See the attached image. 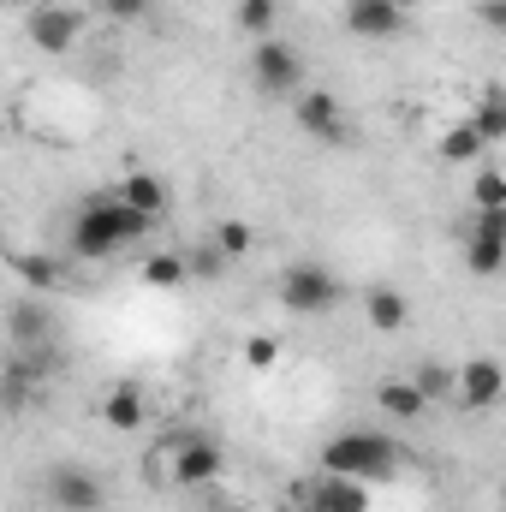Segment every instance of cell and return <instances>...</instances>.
Segmentation results:
<instances>
[{"label":"cell","mask_w":506,"mask_h":512,"mask_svg":"<svg viewBox=\"0 0 506 512\" xmlns=\"http://www.w3.org/2000/svg\"><path fill=\"white\" fill-rule=\"evenodd\" d=\"M316 465L328 477H352V483H387L399 471V441L381 435V429H340L316 447Z\"/></svg>","instance_id":"6da1fadb"},{"label":"cell","mask_w":506,"mask_h":512,"mask_svg":"<svg viewBox=\"0 0 506 512\" xmlns=\"http://www.w3.org/2000/svg\"><path fill=\"white\" fill-rule=\"evenodd\" d=\"M137 239H149V221L131 215L120 197H90L72 221V256H84V262H108Z\"/></svg>","instance_id":"7a4b0ae2"},{"label":"cell","mask_w":506,"mask_h":512,"mask_svg":"<svg viewBox=\"0 0 506 512\" xmlns=\"http://www.w3.org/2000/svg\"><path fill=\"white\" fill-rule=\"evenodd\" d=\"M274 298H280V310H292V316H328V310H340L346 286H340V274H334L328 262L298 256V262H286V268H280Z\"/></svg>","instance_id":"3957f363"},{"label":"cell","mask_w":506,"mask_h":512,"mask_svg":"<svg viewBox=\"0 0 506 512\" xmlns=\"http://www.w3.org/2000/svg\"><path fill=\"white\" fill-rule=\"evenodd\" d=\"M161 453H167V477H173V489H215V483L227 477V447L209 441V435L179 429V435L161 441Z\"/></svg>","instance_id":"277c9868"},{"label":"cell","mask_w":506,"mask_h":512,"mask_svg":"<svg viewBox=\"0 0 506 512\" xmlns=\"http://www.w3.org/2000/svg\"><path fill=\"white\" fill-rule=\"evenodd\" d=\"M24 36H30L36 54H72L78 36H84V6H72V0L30 6V12H24Z\"/></svg>","instance_id":"5b68a950"},{"label":"cell","mask_w":506,"mask_h":512,"mask_svg":"<svg viewBox=\"0 0 506 512\" xmlns=\"http://www.w3.org/2000/svg\"><path fill=\"white\" fill-rule=\"evenodd\" d=\"M251 84L262 90V96H298V90H304V54H298L292 42H280V36L256 42Z\"/></svg>","instance_id":"8992f818"},{"label":"cell","mask_w":506,"mask_h":512,"mask_svg":"<svg viewBox=\"0 0 506 512\" xmlns=\"http://www.w3.org/2000/svg\"><path fill=\"white\" fill-rule=\"evenodd\" d=\"M42 495H48L54 512H102L108 507V483L90 465H54L48 483H42Z\"/></svg>","instance_id":"52a82bcc"},{"label":"cell","mask_w":506,"mask_h":512,"mask_svg":"<svg viewBox=\"0 0 506 512\" xmlns=\"http://www.w3.org/2000/svg\"><path fill=\"white\" fill-rule=\"evenodd\" d=\"M501 393H506V376H501L495 358H465V364L453 370V393H447V399H453L459 411H495Z\"/></svg>","instance_id":"ba28073f"},{"label":"cell","mask_w":506,"mask_h":512,"mask_svg":"<svg viewBox=\"0 0 506 512\" xmlns=\"http://www.w3.org/2000/svg\"><path fill=\"white\" fill-rule=\"evenodd\" d=\"M54 334H60V322H54L48 298L24 292V298L6 310V340H12V352H48V346H54Z\"/></svg>","instance_id":"9c48e42d"},{"label":"cell","mask_w":506,"mask_h":512,"mask_svg":"<svg viewBox=\"0 0 506 512\" xmlns=\"http://www.w3.org/2000/svg\"><path fill=\"white\" fill-rule=\"evenodd\" d=\"M292 120H298L304 137H316V143H346V137H352V120H346L340 96H328V90H298Z\"/></svg>","instance_id":"30bf717a"},{"label":"cell","mask_w":506,"mask_h":512,"mask_svg":"<svg viewBox=\"0 0 506 512\" xmlns=\"http://www.w3.org/2000/svg\"><path fill=\"white\" fill-rule=\"evenodd\" d=\"M346 30L364 42H393L405 30V6L399 0H346Z\"/></svg>","instance_id":"8fae6325"},{"label":"cell","mask_w":506,"mask_h":512,"mask_svg":"<svg viewBox=\"0 0 506 512\" xmlns=\"http://www.w3.org/2000/svg\"><path fill=\"white\" fill-rule=\"evenodd\" d=\"M304 512H370V483H352V477H316L304 489Z\"/></svg>","instance_id":"7c38bea8"},{"label":"cell","mask_w":506,"mask_h":512,"mask_svg":"<svg viewBox=\"0 0 506 512\" xmlns=\"http://www.w3.org/2000/svg\"><path fill=\"white\" fill-rule=\"evenodd\" d=\"M114 197L126 203L131 215H143L149 227H155V221L167 215V203H173V191H167V179H155L149 167H131L126 179H120V191H114Z\"/></svg>","instance_id":"4fadbf2b"},{"label":"cell","mask_w":506,"mask_h":512,"mask_svg":"<svg viewBox=\"0 0 506 512\" xmlns=\"http://www.w3.org/2000/svg\"><path fill=\"white\" fill-rule=\"evenodd\" d=\"M12 274H18V286L24 292H36V298H48V292H60L66 286V262L48 251H18L12 256Z\"/></svg>","instance_id":"5bb4252c"},{"label":"cell","mask_w":506,"mask_h":512,"mask_svg":"<svg viewBox=\"0 0 506 512\" xmlns=\"http://www.w3.org/2000/svg\"><path fill=\"white\" fill-rule=\"evenodd\" d=\"M364 322H370L376 334L411 328V298H405L399 286H370V292H364Z\"/></svg>","instance_id":"9a60e30c"},{"label":"cell","mask_w":506,"mask_h":512,"mask_svg":"<svg viewBox=\"0 0 506 512\" xmlns=\"http://www.w3.org/2000/svg\"><path fill=\"white\" fill-rule=\"evenodd\" d=\"M143 387L137 382H120V387H108V399H102V423L108 429H120V435H131V429H143Z\"/></svg>","instance_id":"2e32d148"},{"label":"cell","mask_w":506,"mask_h":512,"mask_svg":"<svg viewBox=\"0 0 506 512\" xmlns=\"http://www.w3.org/2000/svg\"><path fill=\"white\" fill-rule=\"evenodd\" d=\"M501 262H506V233H477V227L465 233V268H471V274L495 280Z\"/></svg>","instance_id":"e0dca14e"},{"label":"cell","mask_w":506,"mask_h":512,"mask_svg":"<svg viewBox=\"0 0 506 512\" xmlns=\"http://www.w3.org/2000/svg\"><path fill=\"white\" fill-rule=\"evenodd\" d=\"M376 405L387 411V417H399V423H417V417L429 411V399L411 387V376H399V382H381V387H376Z\"/></svg>","instance_id":"ac0fdd59"},{"label":"cell","mask_w":506,"mask_h":512,"mask_svg":"<svg viewBox=\"0 0 506 512\" xmlns=\"http://www.w3.org/2000/svg\"><path fill=\"white\" fill-rule=\"evenodd\" d=\"M191 280V268H185V251H161L143 262V286H155V292H179Z\"/></svg>","instance_id":"d6986e66"},{"label":"cell","mask_w":506,"mask_h":512,"mask_svg":"<svg viewBox=\"0 0 506 512\" xmlns=\"http://www.w3.org/2000/svg\"><path fill=\"white\" fill-rule=\"evenodd\" d=\"M465 126H471L483 143H489V149H495V143L506 137V96H501V90H489V96L471 108V120H465Z\"/></svg>","instance_id":"ffe728a7"},{"label":"cell","mask_w":506,"mask_h":512,"mask_svg":"<svg viewBox=\"0 0 506 512\" xmlns=\"http://www.w3.org/2000/svg\"><path fill=\"white\" fill-rule=\"evenodd\" d=\"M233 18H239V30H245V36L268 42V36H274V24H280V0H239V6H233Z\"/></svg>","instance_id":"44dd1931"},{"label":"cell","mask_w":506,"mask_h":512,"mask_svg":"<svg viewBox=\"0 0 506 512\" xmlns=\"http://www.w3.org/2000/svg\"><path fill=\"white\" fill-rule=\"evenodd\" d=\"M483 149H489V143H483L477 131L465 126V120H459V126H453L447 137H441V161H453V167H459V161H477Z\"/></svg>","instance_id":"7402d4cb"},{"label":"cell","mask_w":506,"mask_h":512,"mask_svg":"<svg viewBox=\"0 0 506 512\" xmlns=\"http://www.w3.org/2000/svg\"><path fill=\"white\" fill-rule=\"evenodd\" d=\"M251 245H256V233L245 227V221H221V227H215V251L227 256V262L251 256Z\"/></svg>","instance_id":"603a6c76"},{"label":"cell","mask_w":506,"mask_h":512,"mask_svg":"<svg viewBox=\"0 0 506 512\" xmlns=\"http://www.w3.org/2000/svg\"><path fill=\"white\" fill-rule=\"evenodd\" d=\"M411 387H417L423 399H447V393H453V370H441V364H417V370H411Z\"/></svg>","instance_id":"cb8c5ba5"},{"label":"cell","mask_w":506,"mask_h":512,"mask_svg":"<svg viewBox=\"0 0 506 512\" xmlns=\"http://www.w3.org/2000/svg\"><path fill=\"white\" fill-rule=\"evenodd\" d=\"M471 197H477V209H506V179H501V167H483V173H477V185H471Z\"/></svg>","instance_id":"d4e9b609"},{"label":"cell","mask_w":506,"mask_h":512,"mask_svg":"<svg viewBox=\"0 0 506 512\" xmlns=\"http://www.w3.org/2000/svg\"><path fill=\"white\" fill-rule=\"evenodd\" d=\"M245 364H251V370H274V364H280V340H274V334H251V340H245Z\"/></svg>","instance_id":"484cf974"},{"label":"cell","mask_w":506,"mask_h":512,"mask_svg":"<svg viewBox=\"0 0 506 512\" xmlns=\"http://www.w3.org/2000/svg\"><path fill=\"white\" fill-rule=\"evenodd\" d=\"M102 12L114 24H137V18H149V0H102Z\"/></svg>","instance_id":"4316f807"},{"label":"cell","mask_w":506,"mask_h":512,"mask_svg":"<svg viewBox=\"0 0 506 512\" xmlns=\"http://www.w3.org/2000/svg\"><path fill=\"white\" fill-rule=\"evenodd\" d=\"M483 24H489V30H501V24H506V6H501V0H483Z\"/></svg>","instance_id":"83f0119b"},{"label":"cell","mask_w":506,"mask_h":512,"mask_svg":"<svg viewBox=\"0 0 506 512\" xmlns=\"http://www.w3.org/2000/svg\"><path fill=\"white\" fill-rule=\"evenodd\" d=\"M399 6H405V12H411V6H423V0H399Z\"/></svg>","instance_id":"f1b7e54d"},{"label":"cell","mask_w":506,"mask_h":512,"mask_svg":"<svg viewBox=\"0 0 506 512\" xmlns=\"http://www.w3.org/2000/svg\"><path fill=\"white\" fill-rule=\"evenodd\" d=\"M221 512H239V507H221Z\"/></svg>","instance_id":"f546056e"},{"label":"cell","mask_w":506,"mask_h":512,"mask_svg":"<svg viewBox=\"0 0 506 512\" xmlns=\"http://www.w3.org/2000/svg\"><path fill=\"white\" fill-rule=\"evenodd\" d=\"M72 6H84V0H72Z\"/></svg>","instance_id":"4dcf8cb0"}]
</instances>
